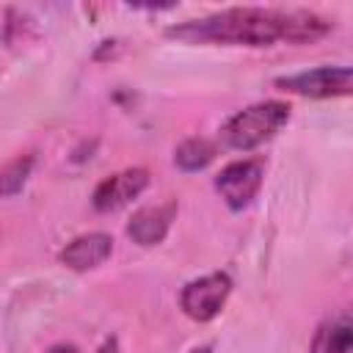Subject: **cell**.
Instances as JSON below:
<instances>
[{"instance_id":"6da1fadb","label":"cell","mask_w":353,"mask_h":353,"mask_svg":"<svg viewBox=\"0 0 353 353\" xmlns=\"http://www.w3.org/2000/svg\"><path fill=\"white\" fill-rule=\"evenodd\" d=\"M331 30V22L312 11H284V8H226L204 19H188L168 28V36L182 41H215V44H248L268 47L276 41L306 44L317 41Z\"/></svg>"},{"instance_id":"7a4b0ae2","label":"cell","mask_w":353,"mask_h":353,"mask_svg":"<svg viewBox=\"0 0 353 353\" xmlns=\"http://www.w3.org/2000/svg\"><path fill=\"white\" fill-rule=\"evenodd\" d=\"M287 119H290V105L279 99L248 105L221 127V143L237 152H251L265 141H270L287 124Z\"/></svg>"},{"instance_id":"3957f363","label":"cell","mask_w":353,"mask_h":353,"mask_svg":"<svg viewBox=\"0 0 353 353\" xmlns=\"http://www.w3.org/2000/svg\"><path fill=\"white\" fill-rule=\"evenodd\" d=\"M276 85L290 94H301L312 99L353 97V66H317V69L279 77Z\"/></svg>"},{"instance_id":"277c9868","label":"cell","mask_w":353,"mask_h":353,"mask_svg":"<svg viewBox=\"0 0 353 353\" xmlns=\"http://www.w3.org/2000/svg\"><path fill=\"white\" fill-rule=\"evenodd\" d=\"M229 292H232V279L226 273H207L182 287L179 306L190 320L207 323L223 309Z\"/></svg>"},{"instance_id":"5b68a950","label":"cell","mask_w":353,"mask_h":353,"mask_svg":"<svg viewBox=\"0 0 353 353\" xmlns=\"http://www.w3.org/2000/svg\"><path fill=\"white\" fill-rule=\"evenodd\" d=\"M262 176H265L262 160H234L226 168H221V174L215 176V190L221 193L226 207L237 212L256 199L262 188Z\"/></svg>"},{"instance_id":"8992f818","label":"cell","mask_w":353,"mask_h":353,"mask_svg":"<svg viewBox=\"0 0 353 353\" xmlns=\"http://www.w3.org/2000/svg\"><path fill=\"white\" fill-rule=\"evenodd\" d=\"M149 185V171L146 168H127L119 171L108 179H102L94 190V210L97 212H113L121 210L124 204H130L132 199H138Z\"/></svg>"},{"instance_id":"52a82bcc","label":"cell","mask_w":353,"mask_h":353,"mask_svg":"<svg viewBox=\"0 0 353 353\" xmlns=\"http://www.w3.org/2000/svg\"><path fill=\"white\" fill-rule=\"evenodd\" d=\"M309 353H353V303L334 309L317 325Z\"/></svg>"},{"instance_id":"ba28073f","label":"cell","mask_w":353,"mask_h":353,"mask_svg":"<svg viewBox=\"0 0 353 353\" xmlns=\"http://www.w3.org/2000/svg\"><path fill=\"white\" fill-rule=\"evenodd\" d=\"M174 215H176V204L141 207L138 212H132V218L127 223V234L138 245H157L168 234Z\"/></svg>"},{"instance_id":"9c48e42d","label":"cell","mask_w":353,"mask_h":353,"mask_svg":"<svg viewBox=\"0 0 353 353\" xmlns=\"http://www.w3.org/2000/svg\"><path fill=\"white\" fill-rule=\"evenodd\" d=\"M113 251V237L105 234V232H88V234H80L74 237L61 254L58 259L72 268V270H91L97 265H102Z\"/></svg>"},{"instance_id":"30bf717a","label":"cell","mask_w":353,"mask_h":353,"mask_svg":"<svg viewBox=\"0 0 353 353\" xmlns=\"http://www.w3.org/2000/svg\"><path fill=\"white\" fill-rule=\"evenodd\" d=\"M215 160V143L207 141V138H188L176 146L174 152V163L182 168V171H201L207 168L210 163Z\"/></svg>"},{"instance_id":"8fae6325","label":"cell","mask_w":353,"mask_h":353,"mask_svg":"<svg viewBox=\"0 0 353 353\" xmlns=\"http://www.w3.org/2000/svg\"><path fill=\"white\" fill-rule=\"evenodd\" d=\"M30 168H33V157H17V160H11L3 168V174H0V193L6 199L17 196L22 190V185L28 182V176H30Z\"/></svg>"},{"instance_id":"7c38bea8","label":"cell","mask_w":353,"mask_h":353,"mask_svg":"<svg viewBox=\"0 0 353 353\" xmlns=\"http://www.w3.org/2000/svg\"><path fill=\"white\" fill-rule=\"evenodd\" d=\"M97 353H121V347H119V339L116 336H108L102 345H99V350Z\"/></svg>"},{"instance_id":"4fadbf2b","label":"cell","mask_w":353,"mask_h":353,"mask_svg":"<svg viewBox=\"0 0 353 353\" xmlns=\"http://www.w3.org/2000/svg\"><path fill=\"white\" fill-rule=\"evenodd\" d=\"M47 353H77V347H74V345H55V347H50Z\"/></svg>"},{"instance_id":"5bb4252c","label":"cell","mask_w":353,"mask_h":353,"mask_svg":"<svg viewBox=\"0 0 353 353\" xmlns=\"http://www.w3.org/2000/svg\"><path fill=\"white\" fill-rule=\"evenodd\" d=\"M190 353H212V347H207V345H201V347H193Z\"/></svg>"}]
</instances>
